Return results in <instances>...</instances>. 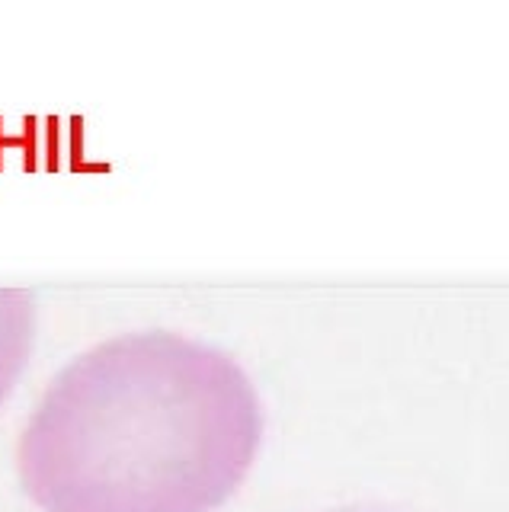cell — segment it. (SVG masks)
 <instances>
[{"label": "cell", "mask_w": 509, "mask_h": 512, "mask_svg": "<svg viewBox=\"0 0 509 512\" xmlns=\"http://www.w3.org/2000/svg\"><path fill=\"white\" fill-rule=\"evenodd\" d=\"M263 429L234 352L129 330L49 381L20 432L17 477L42 512H218L257 464Z\"/></svg>", "instance_id": "obj_1"}, {"label": "cell", "mask_w": 509, "mask_h": 512, "mask_svg": "<svg viewBox=\"0 0 509 512\" xmlns=\"http://www.w3.org/2000/svg\"><path fill=\"white\" fill-rule=\"evenodd\" d=\"M39 304L33 288L0 285V407L20 384L36 349Z\"/></svg>", "instance_id": "obj_2"}, {"label": "cell", "mask_w": 509, "mask_h": 512, "mask_svg": "<svg viewBox=\"0 0 509 512\" xmlns=\"http://www.w3.org/2000/svg\"><path fill=\"white\" fill-rule=\"evenodd\" d=\"M301 512H423V509H410V506H394V503H340V506L301 509Z\"/></svg>", "instance_id": "obj_3"}]
</instances>
